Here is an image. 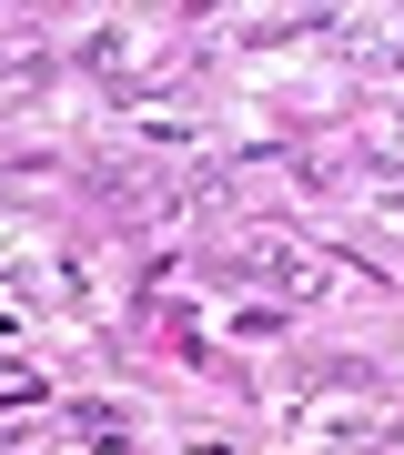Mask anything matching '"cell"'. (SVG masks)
<instances>
[{"instance_id":"1","label":"cell","mask_w":404,"mask_h":455,"mask_svg":"<svg viewBox=\"0 0 404 455\" xmlns=\"http://www.w3.org/2000/svg\"><path fill=\"white\" fill-rule=\"evenodd\" d=\"M242 263H253L263 283H283V293H323V283H334V274H323L313 253H293V243H253V253H242Z\"/></svg>"}]
</instances>
